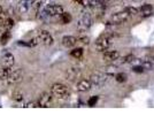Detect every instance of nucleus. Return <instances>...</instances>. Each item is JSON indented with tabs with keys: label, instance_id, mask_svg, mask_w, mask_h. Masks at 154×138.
<instances>
[{
	"label": "nucleus",
	"instance_id": "obj_1",
	"mask_svg": "<svg viewBox=\"0 0 154 138\" xmlns=\"http://www.w3.org/2000/svg\"><path fill=\"white\" fill-rule=\"evenodd\" d=\"M51 93L55 97V98L59 99H63L66 97L69 96V90L68 87L64 85V84H61V83H55L53 84L51 87Z\"/></svg>",
	"mask_w": 154,
	"mask_h": 138
},
{
	"label": "nucleus",
	"instance_id": "obj_2",
	"mask_svg": "<svg viewBox=\"0 0 154 138\" xmlns=\"http://www.w3.org/2000/svg\"><path fill=\"white\" fill-rule=\"evenodd\" d=\"M112 45V36L110 35H103L96 41V50L99 52L107 51Z\"/></svg>",
	"mask_w": 154,
	"mask_h": 138
},
{
	"label": "nucleus",
	"instance_id": "obj_3",
	"mask_svg": "<svg viewBox=\"0 0 154 138\" xmlns=\"http://www.w3.org/2000/svg\"><path fill=\"white\" fill-rule=\"evenodd\" d=\"M91 24H92L91 15L89 13H84L77 22V30L79 32H85L86 30H89Z\"/></svg>",
	"mask_w": 154,
	"mask_h": 138
},
{
	"label": "nucleus",
	"instance_id": "obj_4",
	"mask_svg": "<svg viewBox=\"0 0 154 138\" xmlns=\"http://www.w3.org/2000/svg\"><path fill=\"white\" fill-rule=\"evenodd\" d=\"M110 76H112V75H109L107 72H96V74H93V75L91 76L90 79L93 85L103 86L108 82Z\"/></svg>",
	"mask_w": 154,
	"mask_h": 138
},
{
	"label": "nucleus",
	"instance_id": "obj_5",
	"mask_svg": "<svg viewBox=\"0 0 154 138\" xmlns=\"http://www.w3.org/2000/svg\"><path fill=\"white\" fill-rule=\"evenodd\" d=\"M129 17H130V14L127 13L125 11L119 12V13H115L110 17L108 23H110V24H122V23H124L125 21L128 20Z\"/></svg>",
	"mask_w": 154,
	"mask_h": 138
},
{
	"label": "nucleus",
	"instance_id": "obj_6",
	"mask_svg": "<svg viewBox=\"0 0 154 138\" xmlns=\"http://www.w3.org/2000/svg\"><path fill=\"white\" fill-rule=\"evenodd\" d=\"M23 77V72L21 69H15L11 72V75L6 78V82L8 85H14L16 83H19Z\"/></svg>",
	"mask_w": 154,
	"mask_h": 138
},
{
	"label": "nucleus",
	"instance_id": "obj_7",
	"mask_svg": "<svg viewBox=\"0 0 154 138\" xmlns=\"http://www.w3.org/2000/svg\"><path fill=\"white\" fill-rule=\"evenodd\" d=\"M38 39L42 44H44L45 46H51L54 43V39L52 37V35L46 30H40L38 32Z\"/></svg>",
	"mask_w": 154,
	"mask_h": 138
},
{
	"label": "nucleus",
	"instance_id": "obj_8",
	"mask_svg": "<svg viewBox=\"0 0 154 138\" xmlns=\"http://www.w3.org/2000/svg\"><path fill=\"white\" fill-rule=\"evenodd\" d=\"M44 11L48 16H55V15H61L63 13V7L61 5H48L44 8Z\"/></svg>",
	"mask_w": 154,
	"mask_h": 138
},
{
	"label": "nucleus",
	"instance_id": "obj_9",
	"mask_svg": "<svg viewBox=\"0 0 154 138\" xmlns=\"http://www.w3.org/2000/svg\"><path fill=\"white\" fill-rule=\"evenodd\" d=\"M79 76H81V69L78 67H70L66 72V78L68 81H70V82L75 81Z\"/></svg>",
	"mask_w": 154,
	"mask_h": 138
},
{
	"label": "nucleus",
	"instance_id": "obj_10",
	"mask_svg": "<svg viewBox=\"0 0 154 138\" xmlns=\"http://www.w3.org/2000/svg\"><path fill=\"white\" fill-rule=\"evenodd\" d=\"M91 87H92V82H91V79H81L76 85L77 91H79V92L89 91V90H91Z\"/></svg>",
	"mask_w": 154,
	"mask_h": 138
},
{
	"label": "nucleus",
	"instance_id": "obj_11",
	"mask_svg": "<svg viewBox=\"0 0 154 138\" xmlns=\"http://www.w3.org/2000/svg\"><path fill=\"white\" fill-rule=\"evenodd\" d=\"M52 93H48V92H44L42 93L40 98L38 100V105L39 107H48L50 103L52 101Z\"/></svg>",
	"mask_w": 154,
	"mask_h": 138
},
{
	"label": "nucleus",
	"instance_id": "obj_12",
	"mask_svg": "<svg viewBox=\"0 0 154 138\" xmlns=\"http://www.w3.org/2000/svg\"><path fill=\"white\" fill-rule=\"evenodd\" d=\"M120 58V52L119 51H106L103 53V60L106 62H113Z\"/></svg>",
	"mask_w": 154,
	"mask_h": 138
},
{
	"label": "nucleus",
	"instance_id": "obj_13",
	"mask_svg": "<svg viewBox=\"0 0 154 138\" xmlns=\"http://www.w3.org/2000/svg\"><path fill=\"white\" fill-rule=\"evenodd\" d=\"M77 43H78V41H77V38L74 37V36H64L63 38H62V45H63L64 47H67V48L74 47Z\"/></svg>",
	"mask_w": 154,
	"mask_h": 138
},
{
	"label": "nucleus",
	"instance_id": "obj_14",
	"mask_svg": "<svg viewBox=\"0 0 154 138\" xmlns=\"http://www.w3.org/2000/svg\"><path fill=\"white\" fill-rule=\"evenodd\" d=\"M2 63L7 67H13L14 63H15V58L12 53L6 52L4 55H2Z\"/></svg>",
	"mask_w": 154,
	"mask_h": 138
},
{
	"label": "nucleus",
	"instance_id": "obj_15",
	"mask_svg": "<svg viewBox=\"0 0 154 138\" xmlns=\"http://www.w3.org/2000/svg\"><path fill=\"white\" fill-rule=\"evenodd\" d=\"M12 72V67H7L4 63L0 65V79H6Z\"/></svg>",
	"mask_w": 154,
	"mask_h": 138
},
{
	"label": "nucleus",
	"instance_id": "obj_16",
	"mask_svg": "<svg viewBox=\"0 0 154 138\" xmlns=\"http://www.w3.org/2000/svg\"><path fill=\"white\" fill-rule=\"evenodd\" d=\"M140 12H141V15L144 17H147V16H149L151 14L153 13V7H152V5H149V4L143 5L140 7Z\"/></svg>",
	"mask_w": 154,
	"mask_h": 138
},
{
	"label": "nucleus",
	"instance_id": "obj_17",
	"mask_svg": "<svg viewBox=\"0 0 154 138\" xmlns=\"http://www.w3.org/2000/svg\"><path fill=\"white\" fill-rule=\"evenodd\" d=\"M29 6H30V4H29L28 1H26V0H22V1L19 4V6H17V8H19V12L21 14L26 13V12L29 11Z\"/></svg>",
	"mask_w": 154,
	"mask_h": 138
},
{
	"label": "nucleus",
	"instance_id": "obj_18",
	"mask_svg": "<svg viewBox=\"0 0 154 138\" xmlns=\"http://www.w3.org/2000/svg\"><path fill=\"white\" fill-rule=\"evenodd\" d=\"M70 54H71V57L79 59V58L83 55V50H82V48H75V50H72V51H71Z\"/></svg>",
	"mask_w": 154,
	"mask_h": 138
},
{
	"label": "nucleus",
	"instance_id": "obj_19",
	"mask_svg": "<svg viewBox=\"0 0 154 138\" xmlns=\"http://www.w3.org/2000/svg\"><path fill=\"white\" fill-rule=\"evenodd\" d=\"M77 41L81 43V44H83V45H88V44L90 43V38H89L88 36H79V37L77 38Z\"/></svg>",
	"mask_w": 154,
	"mask_h": 138
},
{
	"label": "nucleus",
	"instance_id": "obj_20",
	"mask_svg": "<svg viewBox=\"0 0 154 138\" xmlns=\"http://www.w3.org/2000/svg\"><path fill=\"white\" fill-rule=\"evenodd\" d=\"M115 78H116L117 82L123 83V82H125V81H127V75H125L124 72H119V74H116Z\"/></svg>",
	"mask_w": 154,
	"mask_h": 138
},
{
	"label": "nucleus",
	"instance_id": "obj_21",
	"mask_svg": "<svg viewBox=\"0 0 154 138\" xmlns=\"http://www.w3.org/2000/svg\"><path fill=\"white\" fill-rule=\"evenodd\" d=\"M13 99L15 101H22L23 100V93L20 91H14L13 92Z\"/></svg>",
	"mask_w": 154,
	"mask_h": 138
},
{
	"label": "nucleus",
	"instance_id": "obj_22",
	"mask_svg": "<svg viewBox=\"0 0 154 138\" xmlns=\"http://www.w3.org/2000/svg\"><path fill=\"white\" fill-rule=\"evenodd\" d=\"M124 11H125L127 13L130 14V15H136V14H138V12H139V9L136 8V7H127Z\"/></svg>",
	"mask_w": 154,
	"mask_h": 138
},
{
	"label": "nucleus",
	"instance_id": "obj_23",
	"mask_svg": "<svg viewBox=\"0 0 154 138\" xmlns=\"http://www.w3.org/2000/svg\"><path fill=\"white\" fill-rule=\"evenodd\" d=\"M89 1H90V7H99L105 2L103 0H89Z\"/></svg>",
	"mask_w": 154,
	"mask_h": 138
},
{
	"label": "nucleus",
	"instance_id": "obj_24",
	"mask_svg": "<svg viewBox=\"0 0 154 138\" xmlns=\"http://www.w3.org/2000/svg\"><path fill=\"white\" fill-rule=\"evenodd\" d=\"M9 37H11L9 31H4L2 36H1V43H2V44H6L7 41H8V39H9Z\"/></svg>",
	"mask_w": 154,
	"mask_h": 138
},
{
	"label": "nucleus",
	"instance_id": "obj_25",
	"mask_svg": "<svg viewBox=\"0 0 154 138\" xmlns=\"http://www.w3.org/2000/svg\"><path fill=\"white\" fill-rule=\"evenodd\" d=\"M141 66L144 67V69H147V70H149V69H152L153 65H152V62H151L149 60H144V61L141 62Z\"/></svg>",
	"mask_w": 154,
	"mask_h": 138
},
{
	"label": "nucleus",
	"instance_id": "obj_26",
	"mask_svg": "<svg viewBox=\"0 0 154 138\" xmlns=\"http://www.w3.org/2000/svg\"><path fill=\"white\" fill-rule=\"evenodd\" d=\"M61 16H62V22L63 23H69L71 21V16H70V14L69 13H62L61 14Z\"/></svg>",
	"mask_w": 154,
	"mask_h": 138
},
{
	"label": "nucleus",
	"instance_id": "obj_27",
	"mask_svg": "<svg viewBox=\"0 0 154 138\" xmlns=\"http://www.w3.org/2000/svg\"><path fill=\"white\" fill-rule=\"evenodd\" d=\"M44 1H45V0H33L32 7H33V8H37V9H40V7L43 6Z\"/></svg>",
	"mask_w": 154,
	"mask_h": 138
},
{
	"label": "nucleus",
	"instance_id": "obj_28",
	"mask_svg": "<svg viewBox=\"0 0 154 138\" xmlns=\"http://www.w3.org/2000/svg\"><path fill=\"white\" fill-rule=\"evenodd\" d=\"M134 60H135V55H134V54H128L127 57L123 58V62H124V63H130V62H132Z\"/></svg>",
	"mask_w": 154,
	"mask_h": 138
},
{
	"label": "nucleus",
	"instance_id": "obj_29",
	"mask_svg": "<svg viewBox=\"0 0 154 138\" xmlns=\"http://www.w3.org/2000/svg\"><path fill=\"white\" fill-rule=\"evenodd\" d=\"M12 26H14V20H12V19H7V20L5 21V23H4V28L11 29Z\"/></svg>",
	"mask_w": 154,
	"mask_h": 138
},
{
	"label": "nucleus",
	"instance_id": "obj_30",
	"mask_svg": "<svg viewBox=\"0 0 154 138\" xmlns=\"http://www.w3.org/2000/svg\"><path fill=\"white\" fill-rule=\"evenodd\" d=\"M97 101H98V97L97 96H93V97H91L90 99H89V101H88V104H89V106H94L97 104Z\"/></svg>",
	"mask_w": 154,
	"mask_h": 138
},
{
	"label": "nucleus",
	"instance_id": "obj_31",
	"mask_svg": "<svg viewBox=\"0 0 154 138\" xmlns=\"http://www.w3.org/2000/svg\"><path fill=\"white\" fill-rule=\"evenodd\" d=\"M24 107H26V108H30V107H39V105H38V103H36V101H30V103L26 104Z\"/></svg>",
	"mask_w": 154,
	"mask_h": 138
},
{
	"label": "nucleus",
	"instance_id": "obj_32",
	"mask_svg": "<svg viewBox=\"0 0 154 138\" xmlns=\"http://www.w3.org/2000/svg\"><path fill=\"white\" fill-rule=\"evenodd\" d=\"M132 70H134L135 72H144V67H143V66L134 67V68H132Z\"/></svg>",
	"mask_w": 154,
	"mask_h": 138
},
{
	"label": "nucleus",
	"instance_id": "obj_33",
	"mask_svg": "<svg viewBox=\"0 0 154 138\" xmlns=\"http://www.w3.org/2000/svg\"><path fill=\"white\" fill-rule=\"evenodd\" d=\"M2 33H4V26H0V40H1V36H2Z\"/></svg>",
	"mask_w": 154,
	"mask_h": 138
},
{
	"label": "nucleus",
	"instance_id": "obj_34",
	"mask_svg": "<svg viewBox=\"0 0 154 138\" xmlns=\"http://www.w3.org/2000/svg\"><path fill=\"white\" fill-rule=\"evenodd\" d=\"M2 14H4V8H2V7L0 6V16H1Z\"/></svg>",
	"mask_w": 154,
	"mask_h": 138
},
{
	"label": "nucleus",
	"instance_id": "obj_35",
	"mask_svg": "<svg viewBox=\"0 0 154 138\" xmlns=\"http://www.w3.org/2000/svg\"><path fill=\"white\" fill-rule=\"evenodd\" d=\"M153 61H154V55H153Z\"/></svg>",
	"mask_w": 154,
	"mask_h": 138
}]
</instances>
